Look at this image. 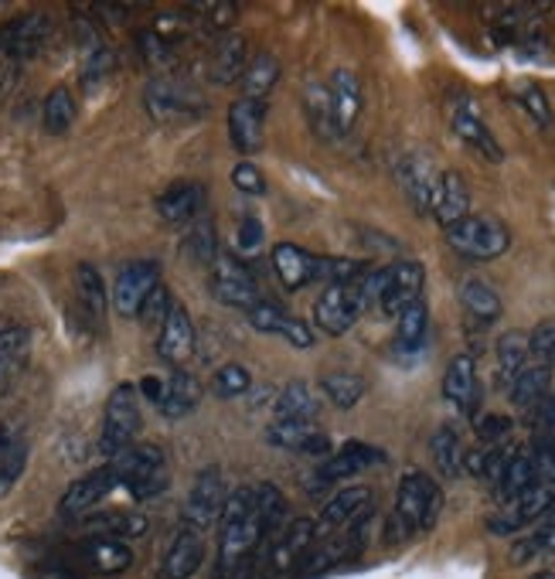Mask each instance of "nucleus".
I'll return each mask as SVG.
<instances>
[{
  "instance_id": "393cba45",
  "label": "nucleus",
  "mask_w": 555,
  "mask_h": 579,
  "mask_svg": "<svg viewBox=\"0 0 555 579\" xmlns=\"http://www.w3.org/2000/svg\"><path fill=\"white\" fill-rule=\"evenodd\" d=\"M253 62L249 55V38L242 31H229L219 38L215 45V55H212V82L215 86H232L242 79V73H246V65Z\"/></svg>"
},
{
  "instance_id": "6e6552de",
  "label": "nucleus",
  "mask_w": 555,
  "mask_h": 579,
  "mask_svg": "<svg viewBox=\"0 0 555 579\" xmlns=\"http://www.w3.org/2000/svg\"><path fill=\"white\" fill-rule=\"evenodd\" d=\"M314 542H318V522L314 519L287 522V528L280 535H276L273 542H266V572H263V579L287 576L290 569H297Z\"/></svg>"
},
{
  "instance_id": "a211bd4d",
  "label": "nucleus",
  "mask_w": 555,
  "mask_h": 579,
  "mask_svg": "<svg viewBox=\"0 0 555 579\" xmlns=\"http://www.w3.org/2000/svg\"><path fill=\"white\" fill-rule=\"evenodd\" d=\"M157 215L164 225L188 229L198 215H204V188L195 181H178L160 191L157 198Z\"/></svg>"
},
{
  "instance_id": "4c0bfd02",
  "label": "nucleus",
  "mask_w": 555,
  "mask_h": 579,
  "mask_svg": "<svg viewBox=\"0 0 555 579\" xmlns=\"http://www.w3.org/2000/svg\"><path fill=\"white\" fill-rule=\"evenodd\" d=\"M548 382H552V368L548 365H525L508 386L511 402L518 409H535L548 396Z\"/></svg>"
},
{
  "instance_id": "49530a36",
  "label": "nucleus",
  "mask_w": 555,
  "mask_h": 579,
  "mask_svg": "<svg viewBox=\"0 0 555 579\" xmlns=\"http://www.w3.org/2000/svg\"><path fill=\"white\" fill-rule=\"evenodd\" d=\"M433 460H436V467L446 474V477H460L464 474V443H460V436L449 430V426H443V430H436L433 433Z\"/></svg>"
},
{
  "instance_id": "dca6fc26",
  "label": "nucleus",
  "mask_w": 555,
  "mask_h": 579,
  "mask_svg": "<svg viewBox=\"0 0 555 579\" xmlns=\"http://www.w3.org/2000/svg\"><path fill=\"white\" fill-rule=\"evenodd\" d=\"M449 123H454V133L460 136V141H464L467 147H474L480 157H488L491 164H501V160H504L501 144L495 141V133L488 130V123L480 120L477 107H474L467 96H460L454 107H449Z\"/></svg>"
},
{
  "instance_id": "bf43d9fd",
  "label": "nucleus",
  "mask_w": 555,
  "mask_h": 579,
  "mask_svg": "<svg viewBox=\"0 0 555 579\" xmlns=\"http://www.w3.org/2000/svg\"><path fill=\"white\" fill-rule=\"evenodd\" d=\"M141 48H144V58L154 62V65H167V62H175V45H170L167 38H160V34L151 27L141 34Z\"/></svg>"
},
{
  "instance_id": "5fc2aeb1",
  "label": "nucleus",
  "mask_w": 555,
  "mask_h": 579,
  "mask_svg": "<svg viewBox=\"0 0 555 579\" xmlns=\"http://www.w3.org/2000/svg\"><path fill=\"white\" fill-rule=\"evenodd\" d=\"M249 324L256 327V331H263V334H280L284 331V324H287V314L280 311L276 303H266V300H259L256 307H249Z\"/></svg>"
},
{
  "instance_id": "e2e57ef3",
  "label": "nucleus",
  "mask_w": 555,
  "mask_h": 579,
  "mask_svg": "<svg viewBox=\"0 0 555 579\" xmlns=\"http://www.w3.org/2000/svg\"><path fill=\"white\" fill-rule=\"evenodd\" d=\"M293 348H310L314 345V331H310V324H303V321H297V318H287V324H284V331H280Z\"/></svg>"
},
{
  "instance_id": "2eb2a0df",
  "label": "nucleus",
  "mask_w": 555,
  "mask_h": 579,
  "mask_svg": "<svg viewBox=\"0 0 555 579\" xmlns=\"http://www.w3.org/2000/svg\"><path fill=\"white\" fill-rule=\"evenodd\" d=\"M423 283H426V272L415 259L386 266V290H381V311L389 318H399L409 303L423 300Z\"/></svg>"
},
{
  "instance_id": "0eeeda50",
  "label": "nucleus",
  "mask_w": 555,
  "mask_h": 579,
  "mask_svg": "<svg viewBox=\"0 0 555 579\" xmlns=\"http://www.w3.org/2000/svg\"><path fill=\"white\" fill-rule=\"evenodd\" d=\"M365 297H362V283L352 280V283H334L321 293V300L314 303V324L331 334V337H341L355 327V321L362 318L365 311Z\"/></svg>"
},
{
  "instance_id": "7c9ffc66",
  "label": "nucleus",
  "mask_w": 555,
  "mask_h": 579,
  "mask_svg": "<svg viewBox=\"0 0 555 579\" xmlns=\"http://www.w3.org/2000/svg\"><path fill=\"white\" fill-rule=\"evenodd\" d=\"M253 494H256V515H259V535L263 542H273L276 535H280L287 528V498L284 491L276 485H253Z\"/></svg>"
},
{
  "instance_id": "13d9d810",
  "label": "nucleus",
  "mask_w": 555,
  "mask_h": 579,
  "mask_svg": "<svg viewBox=\"0 0 555 579\" xmlns=\"http://www.w3.org/2000/svg\"><path fill=\"white\" fill-rule=\"evenodd\" d=\"M232 185L242 194H263L266 191V178H263V170L253 160H242V164L232 167Z\"/></svg>"
},
{
  "instance_id": "9d476101",
  "label": "nucleus",
  "mask_w": 555,
  "mask_h": 579,
  "mask_svg": "<svg viewBox=\"0 0 555 579\" xmlns=\"http://www.w3.org/2000/svg\"><path fill=\"white\" fill-rule=\"evenodd\" d=\"M160 287V266L151 263V259H136V263H126L120 272H116V283H113V293H110V303L116 307L120 318H136L141 314L144 300Z\"/></svg>"
},
{
  "instance_id": "2f4dec72",
  "label": "nucleus",
  "mask_w": 555,
  "mask_h": 579,
  "mask_svg": "<svg viewBox=\"0 0 555 579\" xmlns=\"http://www.w3.org/2000/svg\"><path fill=\"white\" fill-rule=\"evenodd\" d=\"M539 485L535 477V464H532V454L529 450H514L511 460L504 464L501 477H498V501L504 504H514L525 491H532Z\"/></svg>"
},
{
  "instance_id": "f8f14e48",
  "label": "nucleus",
  "mask_w": 555,
  "mask_h": 579,
  "mask_svg": "<svg viewBox=\"0 0 555 579\" xmlns=\"http://www.w3.org/2000/svg\"><path fill=\"white\" fill-rule=\"evenodd\" d=\"M208 287H212L215 300H222L229 307H242V311H249V307H256L263 300L253 272L246 266H238L235 259H229V256H215Z\"/></svg>"
},
{
  "instance_id": "412c9836",
  "label": "nucleus",
  "mask_w": 555,
  "mask_h": 579,
  "mask_svg": "<svg viewBox=\"0 0 555 579\" xmlns=\"http://www.w3.org/2000/svg\"><path fill=\"white\" fill-rule=\"evenodd\" d=\"M263 120H266V107L253 99H235L229 107V141L235 151L242 154H256L263 147Z\"/></svg>"
},
{
  "instance_id": "603ef678",
  "label": "nucleus",
  "mask_w": 555,
  "mask_h": 579,
  "mask_svg": "<svg viewBox=\"0 0 555 579\" xmlns=\"http://www.w3.org/2000/svg\"><path fill=\"white\" fill-rule=\"evenodd\" d=\"M170 307H175V300H170V290L160 283V287L144 300L141 314H136V321H141L144 327H157V331H160V324H164L167 314H170Z\"/></svg>"
},
{
  "instance_id": "de8ad7c7",
  "label": "nucleus",
  "mask_w": 555,
  "mask_h": 579,
  "mask_svg": "<svg viewBox=\"0 0 555 579\" xmlns=\"http://www.w3.org/2000/svg\"><path fill=\"white\" fill-rule=\"evenodd\" d=\"M318 423H293V420H273L266 430V439L273 447H284V450H303L310 436H318Z\"/></svg>"
},
{
  "instance_id": "a18cd8bd",
  "label": "nucleus",
  "mask_w": 555,
  "mask_h": 579,
  "mask_svg": "<svg viewBox=\"0 0 555 579\" xmlns=\"http://www.w3.org/2000/svg\"><path fill=\"white\" fill-rule=\"evenodd\" d=\"M321 392L337 405V409H355L365 396V379L355 371H331L321 379Z\"/></svg>"
},
{
  "instance_id": "c9c22d12",
  "label": "nucleus",
  "mask_w": 555,
  "mask_h": 579,
  "mask_svg": "<svg viewBox=\"0 0 555 579\" xmlns=\"http://www.w3.org/2000/svg\"><path fill=\"white\" fill-rule=\"evenodd\" d=\"M76 293H79V303H82L86 318L102 324V318H107V307H110V293H107V283H102L96 266H89V263L76 266Z\"/></svg>"
},
{
  "instance_id": "6e6d98bb",
  "label": "nucleus",
  "mask_w": 555,
  "mask_h": 579,
  "mask_svg": "<svg viewBox=\"0 0 555 579\" xmlns=\"http://www.w3.org/2000/svg\"><path fill=\"white\" fill-rule=\"evenodd\" d=\"M110 68H113V52L107 45H99L96 52L82 55V79H86V86L102 82L110 76Z\"/></svg>"
},
{
  "instance_id": "f3484780",
  "label": "nucleus",
  "mask_w": 555,
  "mask_h": 579,
  "mask_svg": "<svg viewBox=\"0 0 555 579\" xmlns=\"http://www.w3.org/2000/svg\"><path fill=\"white\" fill-rule=\"evenodd\" d=\"M157 355H160V361L178 365V368L195 355V324H191L188 307H181V303L170 307L167 321L157 331Z\"/></svg>"
},
{
  "instance_id": "7ed1b4c3",
  "label": "nucleus",
  "mask_w": 555,
  "mask_h": 579,
  "mask_svg": "<svg viewBox=\"0 0 555 579\" xmlns=\"http://www.w3.org/2000/svg\"><path fill=\"white\" fill-rule=\"evenodd\" d=\"M113 474H116V485L130 488L133 498H157L167 491L170 485V474H167V457L157 443H133L123 454H116L110 460Z\"/></svg>"
},
{
  "instance_id": "79ce46f5",
  "label": "nucleus",
  "mask_w": 555,
  "mask_h": 579,
  "mask_svg": "<svg viewBox=\"0 0 555 579\" xmlns=\"http://www.w3.org/2000/svg\"><path fill=\"white\" fill-rule=\"evenodd\" d=\"M495 355H498V375H501V382L511 386V379L518 371L525 368L529 361V334L522 331H508L498 337V345H495Z\"/></svg>"
},
{
  "instance_id": "3c124183",
  "label": "nucleus",
  "mask_w": 555,
  "mask_h": 579,
  "mask_svg": "<svg viewBox=\"0 0 555 579\" xmlns=\"http://www.w3.org/2000/svg\"><path fill=\"white\" fill-rule=\"evenodd\" d=\"M191 14H198V24L204 27V31H232V24H235V4H195L191 8Z\"/></svg>"
},
{
  "instance_id": "f257e3e1",
  "label": "nucleus",
  "mask_w": 555,
  "mask_h": 579,
  "mask_svg": "<svg viewBox=\"0 0 555 579\" xmlns=\"http://www.w3.org/2000/svg\"><path fill=\"white\" fill-rule=\"evenodd\" d=\"M219 579H246L253 569V559L263 545L259 535V515H256V494L253 488H235L225 498L222 519H219Z\"/></svg>"
},
{
  "instance_id": "338daca9",
  "label": "nucleus",
  "mask_w": 555,
  "mask_h": 579,
  "mask_svg": "<svg viewBox=\"0 0 555 579\" xmlns=\"http://www.w3.org/2000/svg\"><path fill=\"white\" fill-rule=\"evenodd\" d=\"M532 579H555V572H535Z\"/></svg>"
},
{
  "instance_id": "4be33fe9",
  "label": "nucleus",
  "mask_w": 555,
  "mask_h": 579,
  "mask_svg": "<svg viewBox=\"0 0 555 579\" xmlns=\"http://www.w3.org/2000/svg\"><path fill=\"white\" fill-rule=\"evenodd\" d=\"M79 559L96 576H120V572H126L133 566V549L120 538L92 535V538H86L79 545Z\"/></svg>"
},
{
  "instance_id": "a19ab883",
  "label": "nucleus",
  "mask_w": 555,
  "mask_h": 579,
  "mask_svg": "<svg viewBox=\"0 0 555 579\" xmlns=\"http://www.w3.org/2000/svg\"><path fill=\"white\" fill-rule=\"evenodd\" d=\"M460 303L467 307V314L480 324H495L501 318V297L495 293V287H488L484 280H467L460 287Z\"/></svg>"
},
{
  "instance_id": "cd10ccee",
  "label": "nucleus",
  "mask_w": 555,
  "mask_h": 579,
  "mask_svg": "<svg viewBox=\"0 0 555 579\" xmlns=\"http://www.w3.org/2000/svg\"><path fill=\"white\" fill-rule=\"evenodd\" d=\"M331 107H334V126L337 133H348L362 113V82L348 68H337L331 79Z\"/></svg>"
},
{
  "instance_id": "09e8293b",
  "label": "nucleus",
  "mask_w": 555,
  "mask_h": 579,
  "mask_svg": "<svg viewBox=\"0 0 555 579\" xmlns=\"http://www.w3.org/2000/svg\"><path fill=\"white\" fill-rule=\"evenodd\" d=\"M185 249L191 253L195 263L208 266V263H215V225L208 215H198L191 225H188V238H185Z\"/></svg>"
},
{
  "instance_id": "052dcab7",
  "label": "nucleus",
  "mask_w": 555,
  "mask_h": 579,
  "mask_svg": "<svg viewBox=\"0 0 555 579\" xmlns=\"http://www.w3.org/2000/svg\"><path fill=\"white\" fill-rule=\"evenodd\" d=\"M522 107H525V113L539 123V126H552V110H548V99H545V92L542 89H535V86H525L522 89Z\"/></svg>"
},
{
  "instance_id": "423d86ee",
  "label": "nucleus",
  "mask_w": 555,
  "mask_h": 579,
  "mask_svg": "<svg viewBox=\"0 0 555 579\" xmlns=\"http://www.w3.org/2000/svg\"><path fill=\"white\" fill-rule=\"evenodd\" d=\"M144 107H147V113H151L157 123H164V126L191 123V120H198L201 110H204V107H201V96H198L188 82L167 79V76L147 82V89H144Z\"/></svg>"
},
{
  "instance_id": "0e129e2a",
  "label": "nucleus",
  "mask_w": 555,
  "mask_h": 579,
  "mask_svg": "<svg viewBox=\"0 0 555 579\" xmlns=\"http://www.w3.org/2000/svg\"><path fill=\"white\" fill-rule=\"evenodd\" d=\"M164 389H167V379H160V375H144L141 386H136V396H144L147 402L160 405L164 399Z\"/></svg>"
},
{
  "instance_id": "ddd939ff",
  "label": "nucleus",
  "mask_w": 555,
  "mask_h": 579,
  "mask_svg": "<svg viewBox=\"0 0 555 579\" xmlns=\"http://www.w3.org/2000/svg\"><path fill=\"white\" fill-rule=\"evenodd\" d=\"M396 181L402 188V194L409 198V204L420 215H430L433 209V194H436V185H440V175L433 170L430 157L426 154H402L396 160Z\"/></svg>"
},
{
  "instance_id": "a878e982",
  "label": "nucleus",
  "mask_w": 555,
  "mask_h": 579,
  "mask_svg": "<svg viewBox=\"0 0 555 579\" xmlns=\"http://www.w3.org/2000/svg\"><path fill=\"white\" fill-rule=\"evenodd\" d=\"M31 358V331L27 327H4L0 331V396L11 392L27 368Z\"/></svg>"
},
{
  "instance_id": "72a5a7b5",
  "label": "nucleus",
  "mask_w": 555,
  "mask_h": 579,
  "mask_svg": "<svg viewBox=\"0 0 555 579\" xmlns=\"http://www.w3.org/2000/svg\"><path fill=\"white\" fill-rule=\"evenodd\" d=\"M201 399V386L195 375L188 371H178V375H170L167 379V389H164V399H160V413L167 420H181V416H191L195 413V405Z\"/></svg>"
},
{
  "instance_id": "5701e85b",
  "label": "nucleus",
  "mask_w": 555,
  "mask_h": 579,
  "mask_svg": "<svg viewBox=\"0 0 555 579\" xmlns=\"http://www.w3.org/2000/svg\"><path fill=\"white\" fill-rule=\"evenodd\" d=\"M381 460H386V454H381V450L368 447V443L352 439V443H344V447H341L334 457H328V460L318 467V481H321V485L348 481V477H355V474H362L365 467L381 464Z\"/></svg>"
},
{
  "instance_id": "c85d7f7f",
  "label": "nucleus",
  "mask_w": 555,
  "mask_h": 579,
  "mask_svg": "<svg viewBox=\"0 0 555 579\" xmlns=\"http://www.w3.org/2000/svg\"><path fill=\"white\" fill-rule=\"evenodd\" d=\"M27 467V439L18 426L0 423V498H4Z\"/></svg>"
},
{
  "instance_id": "c03bdc74",
  "label": "nucleus",
  "mask_w": 555,
  "mask_h": 579,
  "mask_svg": "<svg viewBox=\"0 0 555 579\" xmlns=\"http://www.w3.org/2000/svg\"><path fill=\"white\" fill-rule=\"evenodd\" d=\"M73 123H76V99H73V92H68L65 86H58V89H52L45 96L42 126H45V133L62 136V133L73 130Z\"/></svg>"
},
{
  "instance_id": "39448f33",
  "label": "nucleus",
  "mask_w": 555,
  "mask_h": 579,
  "mask_svg": "<svg viewBox=\"0 0 555 579\" xmlns=\"http://www.w3.org/2000/svg\"><path fill=\"white\" fill-rule=\"evenodd\" d=\"M446 243H449V249H454V253L484 263V259H498V256L508 253L511 232L495 215H467L454 229H446Z\"/></svg>"
},
{
  "instance_id": "e433bc0d",
  "label": "nucleus",
  "mask_w": 555,
  "mask_h": 579,
  "mask_svg": "<svg viewBox=\"0 0 555 579\" xmlns=\"http://www.w3.org/2000/svg\"><path fill=\"white\" fill-rule=\"evenodd\" d=\"M86 528L92 535H107V538H141L147 532V519L136 515V511H99V515L86 519Z\"/></svg>"
},
{
  "instance_id": "1a4fd4ad",
  "label": "nucleus",
  "mask_w": 555,
  "mask_h": 579,
  "mask_svg": "<svg viewBox=\"0 0 555 579\" xmlns=\"http://www.w3.org/2000/svg\"><path fill=\"white\" fill-rule=\"evenodd\" d=\"M225 477L219 467H204L195 485L188 491V501H185V528H195V532H204L208 525H215L222 519V508H225Z\"/></svg>"
},
{
  "instance_id": "bb28decb",
  "label": "nucleus",
  "mask_w": 555,
  "mask_h": 579,
  "mask_svg": "<svg viewBox=\"0 0 555 579\" xmlns=\"http://www.w3.org/2000/svg\"><path fill=\"white\" fill-rule=\"evenodd\" d=\"M368 504H371V491L362 488V485L337 491V494L324 504V511H321V519H318V535L334 532V528H348L358 515H365Z\"/></svg>"
},
{
  "instance_id": "b1692460",
  "label": "nucleus",
  "mask_w": 555,
  "mask_h": 579,
  "mask_svg": "<svg viewBox=\"0 0 555 579\" xmlns=\"http://www.w3.org/2000/svg\"><path fill=\"white\" fill-rule=\"evenodd\" d=\"M204 559V545H201V532L195 528H181L175 538H170L164 563H160V579H191L201 569Z\"/></svg>"
},
{
  "instance_id": "4468645a",
  "label": "nucleus",
  "mask_w": 555,
  "mask_h": 579,
  "mask_svg": "<svg viewBox=\"0 0 555 579\" xmlns=\"http://www.w3.org/2000/svg\"><path fill=\"white\" fill-rule=\"evenodd\" d=\"M113 488H120L116 485V474H113V467L107 464V467H96V470H89L86 477H79V481H73L65 488V494H62V501H58V515H65V519H82V515H89V511L107 498Z\"/></svg>"
},
{
  "instance_id": "58836bf2",
  "label": "nucleus",
  "mask_w": 555,
  "mask_h": 579,
  "mask_svg": "<svg viewBox=\"0 0 555 579\" xmlns=\"http://www.w3.org/2000/svg\"><path fill=\"white\" fill-rule=\"evenodd\" d=\"M273 269L287 290H300L310 283V253H303L293 243H280L273 249Z\"/></svg>"
},
{
  "instance_id": "37998d69",
  "label": "nucleus",
  "mask_w": 555,
  "mask_h": 579,
  "mask_svg": "<svg viewBox=\"0 0 555 579\" xmlns=\"http://www.w3.org/2000/svg\"><path fill=\"white\" fill-rule=\"evenodd\" d=\"M303 110H307L310 126H314L324 136V141H331V136L337 133V126H334V107H331V89L321 86V82H307V89H303Z\"/></svg>"
},
{
  "instance_id": "774afa93",
  "label": "nucleus",
  "mask_w": 555,
  "mask_h": 579,
  "mask_svg": "<svg viewBox=\"0 0 555 579\" xmlns=\"http://www.w3.org/2000/svg\"><path fill=\"white\" fill-rule=\"evenodd\" d=\"M552 11H555V8H552Z\"/></svg>"
},
{
  "instance_id": "f704fd0d",
  "label": "nucleus",
  "mask_w": 555,
  "mask_h": 579,
  "mask_svg": "<svg viewBox=\"0 0 555 579\" xmlns=\"http://www.w3.org/2000/svg\"><path fill=\"white\" fill-rule=\"evenodd\" d=\"M276 82H280V62H276V55L269 52H259L249 65L246 73H242L238 86H242V99H253V102H263Z\"/></svg>"
},
{
  "instance_id": "20e7f679",
  "label": "nucleus",
  "mask_w": 555,
  "mask_h": 579,
  "mask_svg": "<svg viewBox=\"0 0 555 579\" xmlns=\"http://www.w3.org/2000/svg\"><path fill=\"white\" fill-rule=\"evenodd\" d=\"M136 433H141V396L136 386H116L102 409V433H99V450L110 460L133 447Z\"/></svg>"
},
{
  "instance_id": "9b49d317",
  "label": "nucleus",
  "mask_w": 555,
  "mask_h": 579,
  "mask_svg": "<svg viewBox=\"0 0 555 579\" xmlns=\"http://www.w3.org/2000/svg\"><path fill=\"white\" fill-rule=\"evenodd\" d=\"M48 38H52V18L24 14V18H14V21H8L4 27H0V52L21 65L34 55H42Z\"/></svg>"
},
{
  "instance_id": "f03ea898",
  "label": "nucleus",
  "mask_w": 555,
  "mask_h": 579,
  "mask_svg": "<svg viewBox=\"0 0 555 579\" xmlns=\"http://www.w3.org/2000/svg\"><path fill=\"white\" fill-rule=\"evenodd\" d=\"M443 511V494L423 470H409L399 481L396 508L389 519V538L402 542L415 532H430Z\"/></svg>"
},
{
  "instance_id": "ea45409f",
  "label": "nucleus",
  "mask_w": 555,
  "mask_h": 579,
  "mask_svg": "<svg viewBox=\"0 0 555 579\" xmlns=\"http://www.w3.org/2000/svg\"><path fill=\"white\" fill-rule=\"evenodd\" d=\"M396 348L399 352H420L423 348V341H426V331H430V311H426V303L423 300H415L409 303L406 311L396 318Z\"/></svg>"
},
{
  "instance_id": "aec40b11",
  "label": "nucleus",
  "mask_w": 555,
  "mask_h": 579,
  "mask_svg": "<svg viewBox=\"0 0 555 579\" xmlns=\"http://www.w3.org/2000/svg\"><path fill=\"white\" fill-rule=\"evenodd\" d=\"M552 508H555V488L535 485L532 491H525L522 498H518V501L511 504V511H504L501 519H491V532L511 535V532H518V528H525V525H532V522L552 515Z\"/></svg>"
},
{
  "instance_id": "680f3d73",
  "label": "nucleus",
  "mask_w": 555,
  "mask_h": 579,
  "mask_svg": "<svg viewBox=\"0 0 555 579\" xmlns=\"http://www.w3.org/2000/svg\"><path fill=\"white\" fill-rule=\"evenodd\" d=\"M511 430H514V423H511L508 416H498V413L477 420V436H480L484 443H491V447H495V443H501V439H508Z\"/></svg>"
},
{
  "instance_id": "864d4df0",
  "label": "nucleus",
  "mask_w": 555,
  "mask_h": 579,
  "mask_svg": "<svg viewBox=\"0 0 555 579\" xmlns=\"http://www.w3.org/2000/svg\"><path fill=\"white\" fill-rule=\"evenodd\" d=\"M529 355H535V365H552L555 361V321H542L529 334Z\"/></svg>"
},
{
  "instance_id": "6ab92c4d",
  "label": "nucleus",
  "mask_w": 555,
  "mask_h": 579,
  "mask_svg": "<svg viewBox=\"0 0 555 579\" xmlns=\"http://www.w3.org/2000/svg\"><path fill=\"white\" fill-rule=\"evenodd\" d=\"M430 215L443 225V229H454L457 222H464L470 215V188L464 181L460 170H443L436 194H433V209Z\"/></svg>"
},
{
  "instance_id": "c756f323",
  "label": "nucleus",
  "mask_w": 555,
  "mask_h": 579,
  "mask_svg": "<svg viewBox=\"0 0 555 579\" xmlns=\"http://www.w3.org/2000/svg\"><path fill=\"white\" fill-rule=\"evenodd\" d=\"M443 399L457 409H474L477 402V365L470 355H457L443 375Z\"/></svg>"
},
{
  "instance_id": "8fccbe9b",
  "label": "nucleus",
  "mask_w": 555,
  "mask_h": 579,
  "mask_svg": "<svg viewBox=\"0 0 555 579\" xmlns=\"http://www.w3.org/2000/svg\"><path fill=\"white\" fill-rule=\"evenodd\" d=\"M253 389V375L246 365H222L215 375H212V392L219 399H238V396H246Z\"/></svg>"
},
{
  "instance_id": "4d7b16f0",
  "label": "nucleus",
  "mask_w": 555,
  "mask_h": 579,
  "mask_svg": "<svg viewBox=\"0 0 555 579\" xmlns=\"http://www.w3.org/2000/svg\"><path fill=\"white\" fill-rule=\"evenodd\" d=\"M263 243H266V229H263V222L253 219V215H246V219L238 222L235 249H238V253H246V256H253V253L263 249Z\"/></svg>"
},
{
  "instance_id": "473e14b6",
  "label": "nucleus",
  "mask_w": 555,
  "mask_h": 579,
  "mask_svg": "<svg viewBox=\"0 0 555 579\" xmlns=\"http://www.w3.org/2000/svg\"><path fill=\"white\" fill-rule=\"evenodd\" d=\"M276 420H293V423H318L321 402L318 392L307 382H290L280 396H276Z\"/></svg>"
},
{
  "instance_id": "69168bd1",
  "label": "nucleus",
  "mask_w": 555,
  "mask_h": 579,
  "mask_svg": "<svg viewBox=\"0 0 555 579\" xmlns=\"http://www.w3.org/2000/svg\"><path fill=\"white\" fill-rule=\"evenodd\" d=\"M18 76H21V65L18 62H11V58L0 62V99H4L18 86Z\"/></svg>"
}]
</instances>
